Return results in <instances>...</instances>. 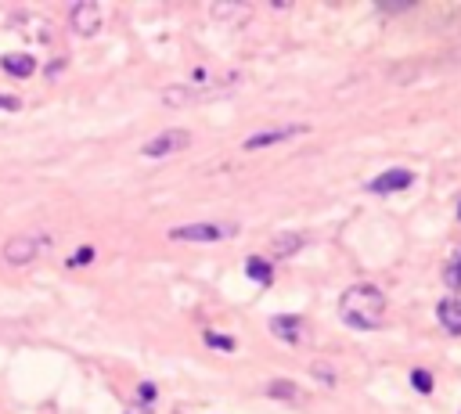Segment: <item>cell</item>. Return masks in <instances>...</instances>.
<instances>
[{
  "label": "cell",
  "mask_w": 461,
  "mask_h": 414,
  "mask_svg": "<svg viewBox=\"0 0 461 414\" xmlns=\"http://www.w3.org/2000/svg\"><path fill=\"white\" fill-rule=\"evenodd\" d=\"M209 15H213V18H223V22H245V18L253 15V8H245V4H213Z\"/></svg>",
  "instance_id": "cell-13"
},
{
  "label": "cell",
  "mask_w": 461,
  "mask_h": 414,
  "mask_svg": "<svg viewBox=\"0 0 461 414\" xmlns=\"http://www.w3.org/2000/svg\"><path fill=\"white\" fill-rule=\"evenodd\" d=\"M202 339H206L213 349H220V353H235V349H238V342H235V339H231V335H220V331H213V328H206V331H202Z\"/></svg>",
  "instance_id": "cell-15"
},
{
  "label": "cell",
  "mask_w": 461,
  "mask_h": 414,
  "mask_svg": "<svg viewBox=\"0 0 461 414\" xmlns=\"http://www.w3.org/2000/svg\"><path fill=\"white\" fill-rule=\"evenodd\" d=\"M443 277H447V285H450V288H457V292H461V256L447 267V274H443Z\"/></svg>",
  "instance_id": "cell-19"
},
{
  "label": "cell",
  "mask_w": 461,
  "mask_h": 414,
  "mask_svg": "<svg viewBox=\"0 0 461 414\" xmlns=\"http://www.w3.org/2000/svg\"><path fill=\"white\" fill-rule=\"evenodd\" d=\"M267 393H270V396H285V400H296V396H300V389H296L292 382H270Z\"/></svg>",
  "instance_id": "cell-17"
},
{
  "label": "cell",
  "mask_w": 461,
  "mask_h": 414,
  "mask_svg": "<svg viewBox=\"0 0 461 414\" xmlns=\"http://www.w3.org/2000/svg\"><path fill=\"white\" fill-rule=\"evenodd\" d=\"M415 181V173L411 169H386L382 176H375V181L368 184L375 195H393V191H403V188H411Z\"/></svg>",
  "instance_id": "cell-8"
},
{
  "label": "cell",
  "mask_w": 461,
  "mask_h": 414,
  "mask_svg": "<svg viewBox=\"0 0 461 414\" xmlns=\"http://www.w3.org/2000/svg\"><path fill=\"white\" fill-rule=\"evenodd\" d=\"M235 234H238L235 223H184L169 227V242H227Z\"/></svg>",
  "instance_id": "cell-2"
},
{
  "label": "cell",
  "mask_w": 461,
  "mask_h": 414,
  "mask_svg": "<svg viewBox=\"0 0 461 414\" xmlns=\"http://www.w3.org/2000/svg\"><path fill=\"white\" fill-rule=\"evenodd\" d=\"M300 134H307V127H281V130H263V134H253V137H245V141H242V148H245V152H260V148H270V144H281V141H292V137H300Z\"/></svg>",
  "instance_id": "cell-7"
},
{
  "label": "cell",
  "mask_w": 461,
  "mask_h": 414,
  "mask_svg": "<svg viewBox=\"0 0 461 414\" xmlns=\"http://www.w3.org/2000/svg\"><path fill=\"white\" fill-rule=\"evenodd\" d=\"M0 69H4L8 76H15V80H29V76L36 73V58L26 54V51H15V54L0 58Z\"/></svg>",
  "instance_id": "cell-9"
},
{
  "label": "cell",
  "mask_w": 461,
  "mask_h": 414,
  "mask_svg": "<svg viewBox=\"0 0 461 414\" xmlns=\"http://www.w3.org/2000/svg\"><path fill=\"white\" fill-rule=\"evenodd\" d=\"M127 414H152V407H148V403H134Z\"/></svg>",
  "instance_id": "cell-24"
},
{
  "label": "cell",
  "mask_w": 461,
  "mask_h": 414,
  "mask_svg": "<svg viewBox=\"0 0 461 414\" xmlns=\"http://www.w3.org/2000/svg\"><path fill=\"white\" fill-rule=\"evenodd\" d=\"M411 386H415L418 393H433V371L415 368V371H411Z\"/></svg>",
  "instance_id": "cell-16"
},
{
  "label": "cell",
  "mask_w": 461,
  "mask_h": 414,
  "mask_svg": "<svg viewBox=\"0 0 461 414\" xmlns=\"http://www.w3.org/2000/svg\"><path fill=\"white\" fill-rule=\"evenodd\" d=\"M40 245H43V238H36V234H15V238H8V245H4V263L22 267V263L36 260Z\"/></svg>",
  "instance_id": "cell-4"
},
{
  "label": "cell",
  "mask_w": 461,
  "mask_h": 414,
  "mask_svg": "<svg viewBox=\"0 0 461 414\" xmlns=\"http://www.w3.org/2000/svg\"><path fill=\"white\" fill-rule=\"evenodd\" d=\"M22 108V97L15 94H0V112H18Z\"/></svg>",
  "instance_id": "cell-21"
},
{
  "label": "cell",
  "mask_w": 461,
  "mask_h": 414,
  "mask_svg": "<svg viewBox=\"0 0 461 414\" xmlns=\"http://www.w3.org/2000/svg\"><path fill=\"white\" fill-rule=\"evenodd\" d=\"M339 317L350 324V328H361V331L378 328L382 317H386V295H382V288H375V285L346 288L342 299H339Z\"/></svg>",
  "instance_id": "cell-1"
},
{
  "label": "cell",
  "mask_w": 461,
  "mask_h": 414,
  "mask_svg": "<svg viewBox=\"0 0 461 414\" xmlns=\"http://www.w3.org/2000/svg\"><path fill=\"white\" fill-rule=\"evenodd\" d=\"M296 249H303V238L300 234H281V238H274V256H292Z\"/></svg>",
  "instance_id": "cell-14"
},
{
  "label": "cell",
  "mask_w": 461,
  "mask_h": 414,
  "mask_svg": "<svg viewBox=\"0 0 461 414\" xmlns=\"http://www.w3.org/2000/svg\"><path fill=\"white\" fill-rule=\"evenodd\" d=\"M245 277L256 281V285H270V281H274V267H270V260H263V256H249V260H245Z\"/></svg>",
  "instance_id": "cell-12"
},
{
  "label": "cell",
  "mask_w": 461,
  "mask_h": 414,
  "mask_svg": "<svg viewBox=\"0 0 461 414\" xmlns=\"http://www.w3.org/2000/svg\"><path fill=\"white\" fill-rule=\"evenodd\" d=\"M436 314H440V324H443L450 335H461V303H457V299H443V303L436 307Z\"/></svg>",
  "instance_id": "cell-11"
},
{
  "label": "cell",
  "mask_w": 461,
  "mask_h": 414,
  "mask_svg": "<svg viewBox=\"0 0 461 414\" xmlns=\"http://www.w3.org/2000/svg\"><path fill=\"white\" fill-rule=\"evenodd\" d=\"M314 375H317L324 386H335V371H332L328 364H314Z\"/></svg>",
  "instance_id": "cell-22"
},
{
  "label": "cell",
  "mask_w": 461,
  "mask_h": 414,
  "mask_svg": "<svg viewBox=\"0 0 461 414\" xmlns=\"http://www.w3.org/2000/svg\"><path fill=\"white\" fill-rule=\"evenodd\" d=\"M155 396H159L155 382H141V386H137V400H141V403H148V407H152V400H155Z\"/></svg>",
  "instance_id": "cell-20"
},
{
  "label": "cell",
  "mask_w": 461,
  "mask_h": 414,
  "mask_svg": "<svg viewBox=\"0 0 461 414\" xmlns=\"http://www.w3.org/2000/svg\"><path fill=\"white\" fill-rule=\"evenodd\" d=\"M65 263H69V267H90V263H94V249H90V245H83V249H76Z\"/></svg>",
  "instance_id": "cell-18"
},
{
  "label": "cell",
  "mask_w": 461,
  "mask_h": 414,
  "mask_svg": "<svg viewBox=\"0 0 461 414\" xmlns=\"http://www.w3.org/2000/svg\"><path fill=\"white\" fill-rule=\"evenodd\" d=\"M457 213H461V206H457Z\"/></svg>",
  "instance_id": "cell-25"
},
{
  "label": "cell",
  "mask_w": 461,
  "mask_h": 414,
  "mask_svg": "<svg viewBox=\"0 0 461 414\" xmlns=\"http://www.w3.org/2000/svg\"><path fill=\"white\" fill-rule=\"evenodd\" d=\"M209 90L206 87H195V83H173L169 90H162V105H173V108H181V105H191V101H202Z\"/></svg>",
  "instance_id": "cell-10"
},
{
  "label": "cell",
  "mask_w": 461,
  "mask_h": 414,
  "mask_svg": "<svg viewBox=\"0 0 461 414\" xmlns=\"http://www.w3.org/2000/svg\"><path fill=\"white\" fill-rule=\"evenodd\" d=\"M62 69H65V58H58L54 65H47V76H58V73H62Z\"/></svg>",
  "instance_id": "cell-23"
},
{
  "label": "cell",
  "mask_w": 461,
  "mask_h": 414,
  "mask_svg": "<svg viewBox=\"0 0 461 414\" xmlns=\"http://www.w3.org/2000/svg\"><path fill=\"white\" fill-rule=\"evenodd\" d=\"M270 335L288 342V346H303L307 342V324L296 314H277V317H270Z\"/></svg>",
  "instance_id": "cell-6"
},
{
  "label": "cell",
  "mask_w": 461,
  "mask_h": 414,
  "mask_svg": "<svg viewBox=\"0 0 461 414\" xmlns=\"http://www.w3.org/2000/svg\"><path fill=\"white\" fill-rule=\"evenodd\" d=\"M184 148H191V134H188V130H162L159 137H152V141L141 148V155H144V159H166V155L184 152Z\"/></svg>",
  "instance_id": "cell-3"
},
{
  "label": "cell",
  "mask_w": 461,
  "mask_h": 414,
  "mask_svg": "<svg viewBox=\"0 0 461 414\" xmlns=\"http://www.w3.org/2000/svg\"><path fill=\"white\" fill-rule=\"evenodd\" d=\"M69 26L80 36H97L101 33V8L94 4V0H80V4H73V11H69Z\"/></svg>",
  "instance_id": "cell-5"
}]
</instances>
